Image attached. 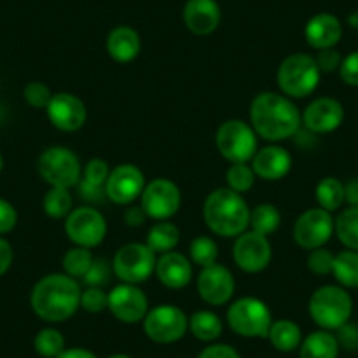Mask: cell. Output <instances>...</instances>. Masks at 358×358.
<instances>
[{"label": "cell", "instance_id": "35", "mask_svg": "<svg viewBox=\"0 0 358 358\" xmlns=\"http://www.w3.org/2000/svg\"><path fill=\"white\" fill-rule=\"evenodd\" d=\"M190 260L199 267H209L218 260V244L213 237L199 236L190 243Z\"/></svg>", "mask_w": 358, "mask_h": 358}, {"label": "cell", "instance_id": "37", "mask_svg": "<svg viewBox=\"0 0 358 358\" xmlns=\"http://www.w3.org/2000/svg\"><path fill=\"white\" fill-rule=\"evenodd\" d=\"M34 348L44 358H57L65 350V339L57 329H43L34 339Z\"/></svg>", "mask_w": 358, "mask_h": 358}, {"label": "cell", "instance_id": "31", "mask_svg": "<svg viewBox=\"0 0 358 358\" xmlns=\"http://www.w3.org/2000/svg\"><path fill=\"white\" fill-rule=\"evenodd\" d=\"M281 225V213L280 209L274 204H264L255 206L250 211V230L253 232L262 234V236H271V234L276 232Z\"/></svg>", "mask_w": 358, "mask_h": 358}, {"label": "cell", "instance_id": "53", "mask_svg": "<svg viewBox=\"0 0 358 358\" xmlns=\"http://www.w3.org/2000/svg\"><path fill=\"white\" fill-rule=\"evenodd\" d=\"M109 358H132V357H129V355H125V353H116Z\"/></svg>", "mask_w": 358, "mask_h": 358}, {"label": "cell", "instance_id": "11", "mask_svg": "<svg viewBox=\"0 0 358 358\" xmlns=\"http://www.w3.org/2000/svg\"><path fill=\"white\" fill-rule=\"evenodd\" d=\"M65 234L74 246L95 248L104 241L108 234V223L102 213L95 208L72 209L65 218Z\"/></svg>", "mask_w": 358, "mask_h": 358}, {"label": "cell", "instance_id": "17", "mask_svg": "<svg viewBox=\"0 0 358 358\" xmlns=\"http://www.w3.org/2000/svg\"><path fill=\"white\" fill-rule=\"evenodd\" d=\"M197 292L209 306H223L232 301L236 280L225 265L213 264L204 267L197 278Z\"/></svg>", "mask_w": 358, "mask_h": 358}, {"label": "cell", "instance_id": "2", "mask_svg": "<svg viewBox=\"0 0 358 358\" xmlns=\"http://www.w3.org/2000/svg\"><path fill=\"white\" fill-rule=\"evenodd\" d=\"M30 306L41 320L62 323L81 308V288L67 274H48L41 278L30 294Z\"/></svg>", "mask_w": 358, "mask_h": 358}, {"label": "cell", "instance_id": "3", "mask_svg": "<svg viewBox=\"0 0 358 358\" xmlns=\"http://www.w3.org/2000/svg\"><path fill=\"white\" fill-rule=\"evenodd\" d=\"M204 223L220 237H237L250 229V208L243 195L230 188H216L204 201Z\"/></svg>", "mask_w": 358, "mask_h": 358}, {"label": "cell", "instance_id": "49", "mask_svg": "<svg viewBox=\"0 0 358 358\" xmlns=\"http://www.w3.org/2000/svg\"><path fill=\"white\" fill-rule=\"evenodd\" d=\"M13 258H15L13 246L4 237H0V276H4L8 273L9 267L13 265Z\"/></svg>", "mask_w": 358, "mask_h": 358}, {"label": "cell", "instance_id": "44", "mask_svg": "<svg viewBox=\"0 0 358 358\" xmlns=\"http://www.w3.org/2000/svg\"><path fill=\"white\" fill-rule=\"evenodd\" d=\"M109 273H111V268H109L108 262L104 260H94V265L90 267L88 274L85 276V281L88 287H101L108 281Z\"/></svg>", "mask_w": 358, "mask_h": 358}, {"label": "cell", "instance_id": "52", "mask_svg": "<svg viewBox=\"0 0 358 358\" xmlns=\"http://www.w3.org/2000/svg\"><path fill=\"white\" fill-rule=\"evenodd\" d=\"M348 25H350L351 29H358V11L351 13V15L348 16Z\"/></svg>", "mask_w": 358, "mask_h": 358}, {"label": "cell", "instance_id": "13", "mask_svg": "<svg viewBox=\"0 0 358 358\" xmlns=\"http://www.w3.org/2000/svg\"><path fill=\"white\" fill-rule=\"evenodd\" d=\"M232 257L241 271L257 274L267 268L273 260V246L268 243L267 236L246 230L237 236L236 244L232 248Z\"/></svg>", "mask_w": 358, "mask_h": 358}, {"label": "cell", "instance_id": "15", "mask_svg": "<svg viewBox=\"0 0 358 358\" xmlns=\"http://www.w3.org/2000/svg\"><path fill=\"white\" fill-rule=\"evenodd\" d=\"M334 234L332 213L322 208H313L302 213L294 225V239L302 250L323 248Z\"/></svg>", "mask_w": 358, "mask_h": 358}, {"label": "cell", "instance_id": "40", "mask_svg": "<svg viewBox=\"0 0 358 358\" xmlns=\"http://www.w3.org/2000/svg\"><path fill=\"white\" fill-rule=\"evenodd\" d=\"M334 258H336V255L332 251L325 250V248H316V250L309 251L308 268L313 274H316V276L332 274Z\"/></svg>", "mask_w": 358, "mask_h": 358}, {"label": "cell", "instance_id": "48", "mask_svg": "<svg viewBox=\"0 0 358 358\" xmlns=\"http://www.w3.org/2000/svg\"><path fill=\"white\" fill-rule=\"evenodd\" d=\"M123 220H125V223L129 227H141L148 220V215L141 204L139 206L130 204L129 208L125 209V213H123Z\"/></svg>", "mask_w": 358, "mask_h": 358}, {"label": "cell", "instance_id": "1", "mask_svg": "<svg viewBox=\"0 0 358 358\" xmlns=\"http://www.w3.org/2000/svg\"><path fill=\"white\" fill-rule=\"evenodd\" d=\"M250 122L258 137L268 143H280L299 132L302 115L287 95L262 92L250 106Z\"/></svg>", "mask_w": 358, "mask_h": 358}, {"label": "cell", "instance_id": "19", "mask_svg": "<svg viewBox=\"0 0 358 358\" xmlns=\"http://www.w3.org/2000/svg\"><path fill=\"white\" fill-rule=\"evenodd\" d=\"M344 122V108L339 101L320 97L302 113V125L313 134H330Z\"/></svg>", "mask_w": 358, "mask_h": 358}, {"label": "cell", "instance_id": "51", "mask_svg": "<svg viewBox=\"0 0 358 358\" xmlns=\"http://www.w3.org/2000/svg\"><path fill=\"white\" fill-rule=\"evenodd\" d=\"M346 201L351 208H358V179H353L346 185Z\"/></svg>", "mask_w": 358, "mask_h": 358}, {"label": "cell", "instance_id": "24", "mask_svg": "<svg viewBox=\"0 0 358 358\" xmlns=\"http://www.w3.org/2000/svg\"><path fill=\"white\" fill-rule=\"evenodd\" d=\"M106 50L113 60L120 62V64H129V62L136 60L141 53L139 34L132 27H116L106 39Z\"/></svg>", "mask_w": 358, "mask_h": 358}, {"label": "cell", "instance_id": "46", "mask_svg": "<svg viewBox=\"0 0 358 358\" xmlns=\"http://www.w3.org/2000/svg\"><path fill=\"white\" fill-rule=\"evenodd\" d=\"M197 358H241L237 353L236 348H232L230 344H209L208 348L201 351Z\"/></svg>", "mask_w": 358, "mask_h": 358}, {"label": "cell", "instance_id": "33", "mask_svg": "<svg viewBox=\"0 0 358 358\" xmlns=\"http://www.w3.org/2000/svg\"><path fill=\"white\" fill-rule=\"evenodd\" d=\"M94 255L90 251V248L83 246H74L64 255V260H62V267H64V273L67 276L74 278H85L88 274L90 267L94 265Z\"/></svg>", "mask_w": 358, "mask_h": 358}, {"label": "cell", "instance_id": "10", "mask_svg": "<svg viewBox=\"0 0 358 358\" xmlns=\"http://www.w3.org/2000/svg\"><path fill=\"white\" fill-rule=\"evenodd\" d=\"M143 322L144 334L158 344L178 343L188 332V316L183 309L172 304H162L150 309Z\"/></svg>", "mask_w": 358, "mask_h": 358}, {"label": "cell", "instance_id": "34", "mask_svg": "<svg viewBox=\"0 0 358 358\" xmlns=\"http://www.w3.org/2000/svg\"><path fill=\"white\" fill-rule=\"evenodd\" d=\"M44 213L53 220H65L72 211V195L67 188L50 187L43 201Z\"/></svg>", "mask_w": 358, "mask_h": 358}, {"label": "cell", "instance_id": "14", "mask_svg": "<svg viewBox=\"0 0 358 358\" xmlns=\"http://www.w3.org/2000/svg\"><path fill=\"white\" fill-rule=\"evenodd\" d=\"M146 179L137 165L122 164L111 169L109 178L104 185L106 197L118 206H130L141 199Z\"/></svg>", "mask_w": 358, "mask_h": 358}, {"label": "cell", "instance_id": "39", "mask_svg": "<svg viewBox=\"0 0 358 358\" xmlns=\"http://www.w3.org/2000/svg\"><path fill=\"white\" fill-rule=\"evenodd\" d=\"M51 97H53V94H51L50 86L41 81H30L23 90V99L34 109H46Z\"/></svg>", "mask_w": 358, "mask_h": 358}, {"label": "cell", "instance_id": "47", "mask_svg": "<svg viewBox=\"0 0 358 358\" xmlns=\"http://www.w3.org/2000/svg\"><path fill=\"white\" fill-rule=\"evenodd\" d=\"M339 341V346L346 350H358V327L346 323L339 329V336H336Z\"/></svg>", "mask_w": 358, "mask_h": 358}, {"label": "cell", "instance_id": "54", "mask_svg": "<svg viewBox=\"0 0 358 358\" xmlns=\"http://www.w3.org/2000/svg\"><path fill=\"white\" fill-rule=\"evenodd\" d=\"M2 171H4V158L0 155V174H2Z\"/></svg>", "mask_w": 358, "mask_h": 358}, {"label": "cell", "instance_id": "36", "mask_svg": "<svg viewBox=\"0 0 358 358\" xmlns=\"http://www.w3.org/2000/svg\"><path fill=\"white\" fill-rule=\"evenodd\" d=\"M225 178L227 188L243 195L253 188L257 176H255V171L250 165V162H246V164H230Z\"/></svg>", "mask_w": 358, "mask_h": 358}, {"label": "cell", "instance_id": "5", "mask_svg": "<svg viewBox=\"0 0 358 358\" xmlns=\"http://www.w3.org/2000/svg\"><path fill=\"white\" fill-rule=\"evenodd\" d=\"M320 72L315 57L295 53L285 58L278 69V85L288 99H304L320 85Z\"/></svg>", "mask_w": 358, "mask_h": 358}, {"label": "cell", "instance_id": "32", "mask_svg": "<svg viewBox=\"0 0 358 358\" xmlns=\"http://www.w3.org/2000/svg\"><path fill=\"white\" fill-rule=\"evenodd\" d=\"M334 232L346 250L358 251V208H346L334 220Z\"/></svg>", "mask_w": 358, "mask_h": 358}, {"label": "cell", "instance_id": "38", "mask_svg": "<svg viewBox=\"0 0 358 358\" xmlns=\"http://www.w3.org/2000/svg\"><path fill=\"white\" fill-rule=\"evenodd\" d=\"M109 172L111 169L104 158H92L83 169V183L94 188H104Z\"/></svg>", "mask_w": 358, "mask_h": 358}, {"label": "cell", "instance_id": "21", "mask_svg": "<svg viewBox=\"0 0 358 358\" xmlns=\"http://www.w3.org/2000/svg\"><path fill=\"white\" fill-rule=\"evenodd\" d=\"M255 176L265 181H280L290 172L292 155L278 144H268L255 153L251 158Z\"/></svg>", "mask_w": 358, "mask_h": 358}, {"label": "cell", "instance_id": "4", "mask_svg": "<svg viewBox=\"0 0 358 358\" xmlns=\"http://www.w3.org/2000/svg\"><path fill=\"white\" fill-rule=\"evenodd\" d=\"M309 316L323 330H339L346 325L353 313V299L346 288L325 285L313 292L309 299Z\"/></svg>", "mask_w": 358, "mask_h": 358}, {"label": "cell", "instance_id": "18", "mask_svg": "<svg viewBox=\"0 0 358 358\" xmlns=\"http://www.w3.org/2000/svg\"><path fill=\"white\" fill-rule=\"evenodd\" d=\"M46 115L51 125L62 132H78L79 129H83L88 116L85 102L69 92L53 94L46 108Z\"/></svg>", "mask_w": 358, "mask_h": 358}, {"label": "cell", "instance_id": "30", "mask_svg": "<svg viewBox=\"0 0 358 358\" xmlns=\"http://www.w3.org/2000/svg\"><path fill=\"white\" fill-rule=\"evenodd\" d=\"M332 274L343 288H358V251H339L334 258Z\"/></svg>", "mask_w": 358, "mask_h": 358}, {"label": "cell", "instance_id": "50", "mask_svg": "<svg viewBox=\"0 0 358 358\" xmlns=\"http://www.w3.org/2000/svg\"><path fill=\"white\" fill-rule=\"evenodd\" d=\"M57 358H97V355L85 348H65Z\"/></svg>", "mask_w": 358, "mask_h": 358}, {"label": "cell", "instance_id": "22", "mask_svg": "<svg viewBox=\"0 0 358 358\" xmlns=\"http://www.w3.org/2000/svg\"><path fill=\"white\" fill-rule=\"evenodd\" d=\"M187 29L195 36H209L222 22V9L216 0H188L183 9Z\"/></svg>", "mask_w": 358, "mask_h": 358}, {"label": "cell", "instance_id": "41", "mask_svg": "<svg viewBox=\"0 0 358 358\" xmlns=\"http://www.w3.org/2000/svg\"><path fill=\"white\" fill-rule=\"evenodd\" d=\"M81 308L88 313H102L108 309V294L101 287H88L81 292Z\"/></svg>", "mask_w": 358, "mask_h": 358}, {"label": "cell", "instance_id": "23", "mask_svg": "<svg viewBox=\"0 0 358 358\" xmlns=\"http://www.w3.org/2000/svg\"><path fill=\"white\" fill-rule=\"evenodd\" d=\"M304 36L313 50H330V48L339 44L341 37H343V25H341L337 16L329 15V13H320L306 23Z\"/></svg>", "mask_w": 358, "mask_h": 358}, {"label": "cell", "instance_id": "42", "mask_svg": "<svg viewBox=\"0 0 358 358\" xmlns=\"http://www.w3.org/2000/svg\"><path fill=\"white\" fill-rule=\"evenodd\" d=\"M315 62L316 65H318L320 72H327V74H330V72L339 71L341 64H343V57H341L339 51L330 48V50L318 51V55L315 57Z\"/></svg>", "mask_w": 358, "mask_h": 358}, {"label": "cell", "instance_id": "7", "mask_svg": "<svg viewBox=\"0 0 358 358\" xmlns=\"http://www.w3.org/2000/svg\"><path fill=\"white\" fill-rule=\"evenodd\" d=\"M229 327L241 337H267L273 325V313L257 297H241L227 311Z\"/></svg>", "mask_w": 358, "mask_h": 358}, {"label": "cell", "instance_id": "43", "mask_svg": "<svg viewBox=\"0 0 358 358\" xmlns=\"http://www.w3.org/2000/svg\"><path fill=\"white\" fill-rule=\"evenodd\" d=\"M339 76L348 86H358V51H353L343 58Z\"/></svg>", "mask_w": 358, "mask_h": 358}, {"label": "cell", "instance_id": "16", "mask_svg": "<svg viewBox=\"0 0 358 358\" xmlns=\"http://www.w3.org/2000/svg\"><path fill=\"white\" fill-rule=\"evenodd\" d=\"M108 309L122 323H139L150 311L148 297L139 285L122 283L108 294Z\"/></svg>", "mask_w": 358, "mask_h": 358}, {"label": "cell", "instance_id": "28", "mask_svg": "<svg viewBox=\"0 0 358 358\" xmlns=\"http://www.w3.org/2000/svg\"><path fill=\"white\" fill-rule=\"evenodd\" d=\"M188 330L202 343H213L223 334V322L216 313L202 309L188 318Z\"/></svg>", "mask_w": 358, "mask_h": 358}, {"label": "cell", "instance_id": "12", "mask_svg": "<svg viewBox=\"0 0 358 358\" xmlns=\"http://www.w3.org/2000/svg\"><path fill=\"white\" fill-rule=\"evenodd\" d=\"M141 206L146 211L148 218L157 222L171 220L181 208V190L171 179L157 178L144 187Z\"/></svg>", "mask_w": 358, "mask_h": 358}, {"label": "cell", "instance_id": "45", "mask_svg": "<svg viewBox=\"0 0 358 358\" xmlns=\"http://www.w3.org/2000/svg\"><path fill=\"white\" fill-rule=\"evenodd\" d=\"M16 223H18V213H16L15 206L6 199H0V236L11 232Z\"/></svg>", "mask_w": 358, "mask_h": 358}, {"label": "cell", "instance_id": "29", "mask_svg": "<svg viewBox=\"0 0 358 358\" xmlns=\"http://www.w3.org/2000/svg\"><path fill=\"white\" fill-rule=\"evenodd\" d=\"M315 197L320 208L329 213H334L341 209V206L346 202V185L341 183V179L332 178V176L323 178L316 185Z\"/></svg>", "mask_w": 358, "mask_h": 358}, {"label": "cell", "instance_id": "27", "mask_svg": "<svg viewBox=\"0 0 358 358\" xmlns=\"http://www.w3.org/2000/svg\"><path fill=\"white\" fill-rule=\"evenodd\" d=\"M179 237H181V232L178 227L165 220V222H157L148 230L146 244L155 255H164L176 250Z\"/></svg>", "mask_w": 358, "mask_h": 358}, {"label": "cell", "instance_id": "8", "mask_svg": "<svg viewBox=\"0 0 358 358\" xmlns=\"http://www.w3.org/2000/svg\"><path fill=\"white\" fill-rule=\"evenodd\" d=\"M41 178L50 187L72 188L81 179V164L72 150L65 146H51L41 153L37 162Z\"/></svg>", "mask_w": 358, "mask_h": 358}, {"label": "cell", "instance_id": "20", "mask_svg": "<svg viewBox=\"0 0 358 358\" xmlns=\"http://www.w3.org/2000/svg\"><path fill=\"white\" fill-rule=\"evenodd\" d=\"M158 281L171 290H181L188 287L194 278V265L188 257L178 251L158 255L157 267H155Z\"/></svg>", "mask_w": 358, "mask_h": 358}, {"label": "cell", "instance_id": "9", "mask_svg": "<svg viewBox=\"0 0 358 358\" xmlns=\"http://www.w3.org/2000/svg\"><path fill=\"white\" fill-rule=\"evenodd\" d=\"M157 255L146 243H129L116 251L113 258V273L122 283L141 285L155 273Z\"/></svg>", "mask_w": 358, "mask_h": 358}, {"label": "cell", "instance_id": "6", "mask_svg": "<svg viewBox=\"0 0 358 358\" xmlns=\"http://www.w3.org/2000/svg\"><path fill=\"white\" fill-rule=\"evenodd\" d=\"M216 150L230 164L251 162L258 151V136L250 123L243 120H229L216 130Z\"/></svg>", "mask_w": 358, "mask_h": 358}, {"label": "cell", "instance_id": "26", "mask_svg": "<svg viewBox=\"0 0 358 358\" xmlns=\"http://www.w3.org/2000/svg\"><path fill=\"white\" fill-rule=\"evenodd\" d=\"M268 341L276 348L278 351L283 353H290V351L297 350L302 343V330L292 320H278L273 322L271 330H268Z\"/></svg>", "mask_w": 358, "mask_h": 358}, {"label": "cell", "instance_id": "25", "mask_svg": "<svg viewBox=\"0 0 358 358\" xmlns=\"http://www.w3.org/2000/svg\"><path fill=\"white\" fill-rule=\"evenodd\" d=\"M339 348V341L330 330H316L302 339L299 358H337Z\"/></svg>", "mask_w": 358, "mask_h": 358}]
</instances>
